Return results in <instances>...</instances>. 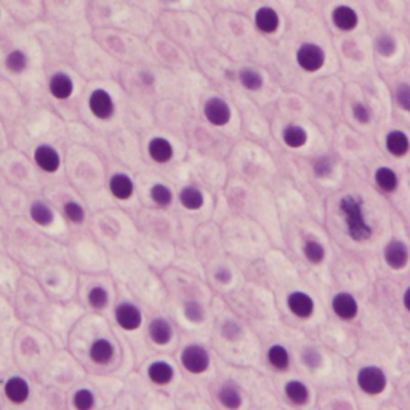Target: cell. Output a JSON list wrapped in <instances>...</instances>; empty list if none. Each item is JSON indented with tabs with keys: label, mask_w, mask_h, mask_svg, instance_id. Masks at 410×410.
Instances as JSON below:
<instances>
[{
	"label": "cell",
	"mask_w": 410,
	"mask_h": 410,
	"mask_svg": "<svg viewBox=\"0 0 410 410\" xmlns=\"http://www.w3.org/2000/svg\"><path fill=\"white\" fill-rule=\"evenodd\" d=\"M287 306H289L290 311H292L295 316L300 317V319L311 317V314L314 313L313 298L304 292L290 293L289 298H287Z\"/></svg>",
	"instance_id": "obj_17"
},
{
	"label": "cell",
	"mask_w": 410,
	"mask_h": 410,
	"mask_svg": "<svg viewBox=\"0 0 410 410\" xmlns=\"http://www.w3.org/2000/svg\"><path fill=\"white\" fill-rule=\"evenodd\" d=\"M75 84L74 79L69 74L58 71V73L51 74L49 79V92L51 97L58 101H66L74 95Z\"/></svg>",
	"instance_id": "obj_9"
},
{
	"label": "cell",
	"mask_w": 410,
	"mask_h": 410,
	"mask_svg": "<svg viewBox=\"0 0 410 410\" xmlns=\"http://www.w3.org/2000/svg\"><path fill=\"white\" fill-rule=\"evenodd\" d=\"M340 212L345 217L348 234L352 241L362 242L370 239L372 228L367 225L364 213H362V200L356 195H345L340 200Z\"/></svg>",
	"instance_id": "obj_1"
},
{
	"label": "cell",
	"mask_w": 410,
	"mask_h": 410,
	"mask_svg": "<svg viewBox=\"0 0 410 410\" xmlns=\"http://www.w3.org/2000/svg\"><path fill=\"white\" fill-rule=\"evenodd\" d=\"M88 109L95 119L108 122L116 116V101L108 90L95 88L88 95Z\"/></svg>",
	"instance_id": "obj_2"
},
{
	"label": "cell",
	"mask_w": 410,
	"mask_h": 410,
	"mask_svg": "<svg viewBox=\"0 0 410 410\" xmlns=\"http://www.w3.org/2000/svg\"><path fill=\"white\" fill-rule=\"evenodd\" d=\"M357 385L364 393L375 396L383 393L386 388V375L378 367L369 365L359 370L357 374Z\"/></svg>",
	"instance_id": "obj_4"
},
{
	"label": "cell",
	"mask_w": 410,
	"mask_h": 410,
	"mask_svg": "<svg viewBox=\"0 0 410 410\" xmlns=\"http://www.w3.org/2000/svg\"><path fill=\"white\" fill-rule=\"evenodd\" d=\"M303 250H304V255H306V258L311 261V263H321L324 256H326V250H324L321 242L317 241H308L306 244H304Z\"/></svg>",
	"instance_id": "obj_36"
},
{
	"label": "cell",
	"mask_w": 410,
	"mask_h": 410,
	"mask_svg": "<svg viewBox=\"0 0 410 410\" xmlns=\"http://www.w3.org/2000/svg\"><path fill=\"white\" fill-rule=\"evenodd\" d=\"M386 149L396 157H402L410 149L409 136L400 130H393L386 135Z\"/></svg>",
	"instance_id": "obj_23"
},
{
	"label": "cell",
	"mask_w": 410,
	"mask_h": 410,
	"mask_svg": "<svg viewBox=\"0 0 410 410\" xmlns=\"http://www.w3.org/2000/svg\"><path fill=\"white\" fill-rule=\"evenodd\" d=\"M147 154L157 164H167L173 157V146L167 138L154 136L147 143Z\"/></svg>",
	"instance_id": "obj_18"
},
{
	"label": "cell",
	"mask_w": 410,
	"mask_h": 410,
	"mask_svg": "<svg viewBox=\"0 0 410 410\" xmlns=\"http://www.w3.org/2000/svg\"><path fill=\"white\" fill-rule=\"evenodd\" d=\"M352 116H354L356 121H359L361 123H367L370 121L372 112H370V109H369V106H367V104L357 101V103L352 104Z\"/></svg>",
	"instance_id": "obj_39"
},
{
	"label": "cell",
	"mask_w": 410,
	"mask_h": 410,
	"mask_svg": "<svg viewBox=\"0 0 410 410\" xmlns=\"http://www.w3.org/2000/svg\"><path fill=\"white\" fill-rule=\"evenodd\" d=\"M180 202L188 210H199L204 205V194L194 186H186L180 193Z\"/></svg>",
	"instance_id": "obj_24"
},
{
	"label": "cell",
	"mask_w": 410,
	"mask_h": 410,
	"mask_svg": "<svg viewBox=\"0 0 410 410\" xmlns=\"http://www.w3.org/2000/svg\"><path fill=\"white\" fill-rule=\"evenodd\" d=\"M204 116L212 125L223 127L231 121V108L225 99L220 97L208 98L204 104Z\"/></svg>",
	"instance_id": "obj_8"
},
{
	"label": "cell",
	"mask_w": 410,
	"mask_h": 410,
	"mask_svg": "<svg viewBox=\"0 0 410 410\" xmlns=\"http://www.w3.org/2000/svg\"><path fill=\"white\" fill-rule=\"evenodd\" d=\"M184 316L191 322H202L204 321V308L197 302H186L184 303Z\"/></svg>",
	"instance_id": "obj_38"
},
{
	"label": "cell",
	"mask_w": 410,
	"mask_h": 410,
	"mask_svg": "<svg viewBox=\"0 0 410 410\" xmlns=\"http://www.w3.org/2000/svg\"><path fill=\"white\" fill-rule=\"evenodd\" d=\"M63 213L68 218V221L74 223V225H82L85 218H87L84 205L79 204L77 200H66L63 204Z\"/></svg>",
	"instance_id": "obj_29"
},
{
	"label": "cell",
	"mask_w": 410,
	"mask_h": 410,
	"mask_svg": "<svg viewBox=\"0 0 410 410\" xmlns=\"http://www.w3.org/2000/svg\"><path fill=\"white\" fill-rule=\"evenodd\" d=\"M404 306L410 313V287L405 290V293H404Z\"/></svg>",
	"instance_id": "obj_45"
},
{
	"label": "cell",
	"mask_w": 410,
	"mask_h": 410,
	"mask_svg": "<svg viewBox=\"0 0 410 410\" xmlns=\"http://www.w3.org/2000/svg\"><path fill=\"white\" fill-rule=\"evenodd\" d=\"M3 394L12 404H25L31 396V386L26 378L20 375H13L3 383Z\"/></svg>",
	"instance_id": "obj_10"
},
{
	"label": "cell",
	"mask_w": 410,
	"mask_h": 410,
	"mask_svg": "<svg viewBox=\"0 0 410 410\" xmlns=\"http://www.w3.org/2000/svg\"><path fill=\"white\" fill-rule=\"evenodd\" d=\"M147 376L154 385H169L175 376V369L165 361H154L147 367Z\"/></svg>",
	"instance_id": "obj_20"
},
{
	"label": "cell",
	"mask_w": 410,
	"mask_h": 410,
	"mask_svg": "<svg viewBox=\"0 0 410 410\" xmlns=\"http://www.w3.org/2000/svg\"><path fill=\"white\" fill-rule=\"evenodd\" d=\"M0 16H2V10H0Z\"/></svg>",
	"instance_id": "obj_46"
},
{
	"label": "cell",
	"mask_w": 410,
	"mask_h": 410,
	"mask_svg": "<svg viewBox=\"0 0 410 410\" xmlns=\"http://www.w3.org/2000/svg\"><path fill=\"white\" fill-rule=\"evenodd\" d=\"M284 143L289 147H302L306 145L308 141V133L302 125H289L285 127L284 130Z\"/></svg>",
	"instance_id": "obj_26"
},
{
	"label": "cell",
	"mask_w": 410,
	"mask_h": 410,
	"mask_svg": "<svg viewBox=\"0 0 410 410\" xmlns=\"http://www.w3.org/2000/svg\"><path fill=\"white\" fill-rule=\"evenodd\" d=\"M114 319H116L117 326L125 332H135L143 324V314L140 308L130 302H122L117 304L116 309H114Z\"/></svg>",
	"instance_id": "obj_5"
},
{
	"label": "cell",
	"mask_w": 410,
	"mask_h": 410,
	"mask_svg": "<svg viewBox=\"0 0 410 410\" xmlns=\"http://www.w3.org/2000/svg\"><path fill=\"white\" fill-rule=\"evenodd\" d=\"M114 354H116V348H114V343L109 340V338L99 337L95 338L92 345L88 348V357L93 364L97 365H106L114 359Z\"/></svg>",
	"instance_id": "obj_11"
},
{
	"label": "cell",
	"mask_w": 410,
	"mask_h": 410,
	"mask_svg": "<svg viewBox=\"0 0 410 410\" xmlns=\"http://www.w3.org/2000/svg\"><path fill=\"white\" fill-rule=\"evenodd\" d=\"M239 80L247 90H250V92H258V90L263 87V75L254 68L241 69Z\"/></svg>",
	"instance_id": "obj_28"
},
{
	"label": "cell",
	"mask_w": 410,
	"mask_h": 410,
	"mask_svg": "<svg viewBox=\"0 0 410 410\" xmlns=\"http://www.w3.org/2000/svg\"><path fill=\"white\" fill-rule=\"evenodd\" d=\"M396 49H398V44H396V39L389 34H380L375 40V50L378 51L381 56H393L396 53Z\"/></svg>",
	"instance_id": "obj_35"
},
{
	"label": "cell",
	"mask_w": 410,
	"mask_h": 410,
	"mask_svg": "<svg viewBox=\"0 0 410 410\" xmlns=\"http://www.w3.org/2000/svg\"><path fill=\"white\" fill-rule=\"evenodd\" d=\"M314 169V173H316L319 178H324V176H328L332 171V162L327 159V157H321V159H317L314 162L313 165Z\"/></svg>",
	"instance_id": "obj_41"
},
{
	"label": "cell",
	"mask_w": 410,
	"mask_h": 410,
	"mask_svg": "<svg viewBox=\"0 0 410 410\" xmlns=\"http://www.w3.org/2000/svg\"><path fill=\"white\" fill-rule=\"evenodd\" d=\"M396 103L402 111L410 112V84H399L396 88Z\"/></svg>",
	"instance_id": "obj_37"
},
{
	"label": "cell",
	"mask_w": 410,
	"mask_h": 410,
	"mask_svg": "<svg viewBox=\"0 0 410 410\" xmlns=\"http://www.w3.org/2000/svg\"><path fill=\"white\" fill-rule=\"evenodd\" d=\"M218 398H220V402L228 409H237L242 402L241 393L236 386L225 385L218 393Z\"/></svg>",
	"instance_id": "obj_33"
},
{
	"label": "cell",
	"mask_w": 410,
	"mask_h": 410,
	"mask_svg": "<svg viewBox=\"0 0 410 410\" xmlns=\"http://www.w3.org/2000/svg\"><path fill=\"white\" fill-rule=\"evenodd\" d=\"M181 365L191 374H202L210 365V357L202 346L189 345L181 352Z\"/></svg>",
	"instance_id": "obj_6"
},
{
	"label": "cell",
	"mask_w": 410,
	"mask_h": 410,
	"mask_svg": "<svg viewBox=\"0 0 410 410\" xmlns=\"http://www.w3.org/2000/svg\"><path fill=\"white\" fill-rule=\"evenodd\" d=\"M140 80H141L143 84L149 87V85L154 84V75H152L151 73H141L140 74Z\"/></svg>",
	"instance_id": "obj_44"
},
{
	"label": "cell",
	"mask_w": 410,
	"mask_h": 410,
	"mask_svg": "<svg viewBox=\"0 0 410 410\" xmlns=\"http://www.w3.org/2000/svg\"><path fill=\"white\" fill-rule=\"evenodd\" d=\"M147 335H149L151 341L157 346L169 345L173 338V328H171L170 322L164 317H156L149 322L147 327Z\"/></svg>",
	"instance_id": "obj_16"
},
{
	"label": "cell",
	"mask_w": 410,
	"mask_h": 410,
	"mask_svg": "<svg viewBox=\"0 0 410 410\" xmlns=\"http://www.w3.org/2000/svg\"><path fill=\"white\" fill-rule=\"evenodd\" d=\"M332 23L338 31L351 32L359 25V15L350 5H337L332 10Z\"/></svg>",
	"instance_id": "obj_12"
},
{
	"label": "cell",
	"mask_w": 410,
	"mask_h": 410,
	"mask_svg": "<svg viewBox=\"0 0 410 410\" xmlns=\"http://www.w3.org/2000/svg\"><path fill=\"white\" fill-rule=\"evenodd\" d=\"M385 261L391 269H402L409 261V249L404 242L391 241L385 247Z\"/></svg>",
	"instance_id": "obj_15"
},
{
	"label": "cell",
	"mask_w": 410,
	"mask_h": 410,
	"mask_svg": "<svg viewBox=\"0 0 410 410\" xmlns=\"http://www.w3.org/2000/svg\"><path fill=\"white\" fill-rule=\"evenodd\" d=\"M29 218L32 220V223H36L37 226L47 228L53 223L55 213L51 210L49 204L42 202V200H36V202H32L29 207Z\"/></svg>",
	"instance_id": "obj_22"
},
{
	"label": "cell",
	"mask_w": 410,
	"mask_h": 410,
	"mask_svg": "<svg viewBox=\"0 0 410 410\" xmlns=\"http://www.w3.org/2000/svg\"><path fill=\"white\" fill-rule=\"evenodd\" d=\"M97 405V398L93 391L88 388H80L73 396V407L77 410H90Z\"/></svg>",
	"instance_id": "obj_32"
},
{
	"label": "cell",
	"mask_w": 410,
	"mask_h": 410,
	"mask_svg": "<svg viewBox=\"0 0 410 410\" xmlns=\"http://www.w3.org/2000/svg\"><path fill=\"white\" fill-rule=\"evenodd\" d=\"M3 64H5V68L10 74L20 75L25 73V71L27 69V66H29V56L26 55L25 50L13 49L5 55Z\"/></svg>",
	"instance_id": "obj_21"
},
{
	"label": "cell",
	"mask_w": 410,
	"mask_h": 410,
	"mask_svg": "<svg viewBox=\"0 0 410 410\" xmlns=\"http://www.w3.org/2000/svg\"><path fill=\"white\" fill-rule=\"evenodd\" d=\"M375 183L385 193H393L398 188L399 180L396 171L388 169V167H381V169L375 171Z\"/></svg>",
	"instance_id": "obj_25"
},
{
	"label": "cell",
	"mask_w": 410,
	"mask_h": 410,
	"mask_svg": "<svg viewBox=\"0 0 410 410\" xmlns=\"http://www.w3.org/2000/svg\"><path fill=\"white\" fill-rule=\"evenodd\" d=\"M34 162L45 173H56L61 169L63 159H61V154L56 147L47 145V143H42V145L36 146L34 149Z\"/></svg>",
	"instance_id": "obj_7"
},
{
	"label": "cell",
	"mask_w": 410,
	"mask_h": 410,
	"mask_svg": "<svg viewBox=\"0 0 410 410\" xmlns=\"http://www.w3.org/2000/svg\"><path fill=\"white\" fill-rule=\"evenodd\" d=\"M87 303L90 308L97 309V311L108 308V304H109L108 290L104 289L103 285H93V287L90 289L87 293Z\"/></svg>",
	"instance_id": "obj_30"
},
{
	"label": "cell",
	"mask_w": 410,
	"mask_h": 410,
	"mask_svg": "<svg viewBox=\"0 0 410 410\" xmlns=\"http://www.w3.org/2000/svg\"><path fill=\"white\" fill-rule=\"evenodd\" d=\"M297 63L306 73H316V71L322 69V66L326 64V51H324L321 45L306 42V44H302L298 47Z\"/></svg>",
	"instance_id": "obj_3"
},
{
	"label": "cell",
	"mask_w": 410,
	"mask_h": 410,
	"mask_svg": "<svg viewBox=\"0 0 410 410\" xmlns=\"http://www.w3.org/2000/svg\"><path fill=\"white\" fill-rule=\"evenodd\" d=\"M109 193L112 194V197L117 200H128L135 193V183L127 173H122V171H117L114 173L111 178H109L108 183Z\"/></svg>",
	"instance_id": "obj_13"
},
{
	"label": "cell",
	"mask_w": 410,
	"mask_h": 410,
	"mask_svg": "<svg viewBox=\"0 0 410 410\" xmlns=\"http://www.w3.org/2000/svg\"><path fill=\"white\" fill-rule=\"evenodd\" d=\"M333 313L345 321H352L357 316V302L350 293H338L332 300Z\"/></svg>",
	"instance_id": "obj_19"
},
{
	"label": "cell",
	"mask_w": 410,
	"mask_h": 410,
	"mask_svg": "<svg viewBox=\"0 0 410 410\" xmlns=\"http://www.w3.org/2000/svg\"><path fill=\"white\" fill-rule=\"evenodd\" d=\"M223 337L230 338V340H236V338L241 337V328L236 322L228 321L225 326H223Z\"/></svg>",
	"instance_id": "obj_42"
},
{
	"label": "cell",
	"mask_w": 410,
	"mask_h": 410,
	"mask_svg": "<svg viewBox=\"0 0 410 410\" xmlns=\"http://www.w3.org/2000/svg\"><path fill=\"white\" fill-rule=\"evenodd\" d=\"M302 357H303V362L309 367V369H317V367L322 364L321 354H319L316 350H313V348H308V350H304Z\"/></svg>",
	"instance_id": "obj_40"
},
{
	"label": "cell",
	"mask_w": 410,
	"mask_h": 410,
	"mask_svg": "<svg viewBox=\"0 0 410 410\" xmlns=\"http://www.w3.org/2000/svg\"><path fill=\"white\" fill-rule=\"evenodd\" d=\"M285 394L287 398L292 400L293 404H306L309 399V389L306 388V385L302 383V381L292 380L285 385Z\"/></svg>",
	"instance_id": "obj_27"
},
{
	"label": "cell",
	"mask_w": 410,
	"mask_h": 410,
	"mask_svg": "<svg viewBox=\"0 0 410 410\" xmlns=\"http://www.w3.org/2000/svg\"><path fill=\"white\" fill-rule=\"evenodd\" d=\"M268 359H269V364L278 370H285L290 364L289 352L284 346H280V345H274L269 348Z\"/></svg>",
	"instance_id": "obj_31"
},
{
	"label": "cell",
	"mask_w": 410,
	"mask_h": 410,
	"mask_svg": "<svg viewBox=\"0 0 410 410\" xmlns=\"http://www.w3.org/2000/svg\"><path fill=\"white\" fill-rule=\"evenodd\" d=\"M215 279L218 280V282H221V284H228L231 280V273L226 268H220V269L217 271Z\"/></svg>",
	"instance_id": "obj_43"
},
{
	"label": "cell",
	"mask_w": 410,
	"mask_h": 410,
	"mask_svg": "<svg viewBox=\"0 0 410 410\" xmlns=\"http://www.w3.org/2000/svg\"><path fill=\"white\" fill-rule=\"evenodd\" d=\"M149 195H151V200L154 202L156 205H159V207H169L171 204V200H173V194H171V189L169 186L162 184V183H157L151 188L149 191Z\"/></svg>",
	"instance_id": "obj_34"
},
{
	"label": "cell",
	"mask_w": 410,
	"mask_h": 410,
	"mask_svg": "<svg viewBox=\"0 0 410 410\" xmlns=\"http://www.w3.org/2000/svg\"><path fill=\"white\" fill-rule=\"evenodd\" d=\"M254 21L256 29L263 32V34H274V32L279 29V25H280L279 13L276 12L273 7H268V5L260 7L258 10L255 12Z\"/></svg>",
	"instance_id": "obj_14"
}]
</instances>
